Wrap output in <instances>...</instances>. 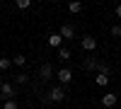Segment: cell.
<instances>
[{"instance_id": "18", "label": "cell", "mask_w": 121, "mask_h": 109, "mask_svg": "<svg viewBox=\"0 0 121 109\" xmlns=\"http://www.w3.org/2000/svg\"><path fill=\"white\" fill-rule=\"evenodd\" d=\"M3 109H19V104H17L15 100H7V102L3 104Z\"/></svg>"}, {"instance_id": "12", "label": "cell", "mask_w": 121, "mask_h": 109, "mask_svg": "<svg viewBox=\"0 0 121 109\" xmlns=\"http://www.w3.org/2000/svg\"><path fill=\"white\" fill-rule=\"evenodd\" d=\"M15 83H17V85H27V83H29V75H27V73H17V75H15Z\"/></svg>"}, {"instance_id": "17", "label": "cell", "mask_w": 121, "mask_h": 109, "mask_svg": "<svg viewBox=\"0 0 121 109\" xmlns=\"http://www.w3.org/2000/svg\"><path fill=\"white\" fill-rule=\"evenodd\" d=\"M10 63H12V58H0V70H7Z\"/></svg>"}, {"instance_id": "3", "label": "cell", "mask_w": 121, "mask_h": 109, "mask_svg": "<svg viewBox=\"0 0 121 109\" xmlns=\"http://www.w3.org/2000/svg\"><path fill=\"white\" fill-rule=\"evenodd\" d=\"M56 78H58V85H70L73 83V70H70V68H60V70L56 73Z\"/></svg>"}, {"instance_id": "11", "label": "cell", "mask_w": 121, "mask_h": 109, "mask_svg": "<svg viewBox=\"0 0 121 109\" xmlns=\"http://www.w3.org/2000/svg\"><path fill=\"white\" fill-rule=\"evenodd\" d=\"M12 63L19 65V68H24V65H27V56H24V53H17V56L12 58Z\"/></svg>"}, {"instance_id": "8", "label": "cell", "mask_w": 121, "mask_h": 109, "mask_svg": "<svg viewBox=\"0 0 121 109\" xmlns=\"http://www.w3.org/2000/svg\"><path fill=\"white\" fill-rule=\"evenodd\" d=\"M60 44H63V36H60L58 32L48 34V46H51V48H60Z\"/></svg>"}, {"instance_id": "6", "label": "cell", "mask_w": 121, "mask_h": 109, "mask_svg": "<svg viewBox=\"0 0 121 109\" xmlns=\"http://www.w3.org/2000/svg\"><path fill=\"white\" fill-rule=\"evenodd\" d=\"M99 102H102V107H104V109H114V104H116V95H114V92H107Z\"/></svg>"}, {"instance_id": "16", "label": "cell", "mask_w": 121, "mask_h": 109, "mask_svg": "<svg viewBox=\"0 0 121 109\" xmlns=\"http://www.w3.org/2000/svg\"><path fill=\"white\" fill-rule=\"evenodd\" d=\"M58 58H60V61H68V58H70V51L60 46V48H58Z\"/></svg>"}, {"instance_id": "2", "label": "cell", "mask_w": 121, "mask_h": 109, "mask_svg": "<svg viewBox=\"0 0 121 109\" xmlns=\"http://www.w3.org/2000/svg\"><path fill=\"white\" fill-rule=\"evenodd\" d=\"M0 95L5 97V102L7 100H15V97H17V87L12 83H0Z\"/></svg>"}, {"instance_id": "7", "label": "cell", "mask_w": 121, "mask_h": 109, "mask_svg": "<svg viewBox=\"0 0 121 109\" xmlns=\"http://www.w3.org/2000/svg\"><path fill=\"white\" fill-rule=\"evenodd\" d=\"M58 34L63 36V41H65V39H73V36H75V29L70 27V24H63V27L58 29Z\"/></svg>"}, {"instance_id": "4", "label": "cell", "mask_w": 121, "mask_h": 109, "mask_svg": "<svg viewBox=\"0 0 121 109\" xmlns=\"http://www.w3.org/2000/svg\"><path fill=\"white\" fill-rule=\"evenodd\" d=\"M53 75H56L53 65L51 63H41V68H39V78H41V80H51Z\"/></svg>"}, {"instance_id": "13", "label": "cell", "mask_w": 121, "mask_h": 109, "mask_svg": "<svg viewBox=\"0 0 121 109\" xmlns=\"http://www.w3.org/2000/svg\"><path fill=\"white\" fill-rule=\"evenodd\" d=\"M80 10H82V3H68V12H73V15H78Z\"/></svg>"}, {"instance_id": "14", "label": "cell", "mask_w": 121, "mask_h": 109, "mask_svg": "<svg viewBox=\"0 0 121 109\" xmlns=\"http://www.w3.org/2000/svg\"><path fill=\"white\" fill-rule=\"evenodd\" d=\"M97 73H107V75H112V68H109L107 63L99 61V63H97Z\"/></svg>"}, {"instance_id": "20", "label": "cell", "mask_w": 121, "mask_h": 109, "mask_svg": "<svg viewBox=\"0 0 121 109\" xmlns=\"http://www.w3.org/2000/svg\"><path fill=\"white\" fill-rule=\"evenodd\" d=\"M116 17L121 19V5H116Z\"/></svg>"}, {"instance_id": "9", "label": "cell", "mask_w": 121, "mask_h": 109, "mask_svg": "<svg viewBox=\"0 0 121 109\" xmlns=\"http://www.w3.org/2000/svg\"><path fill=\"white\" fill-rule=\"evenodd\" d=\"M109 80H112V78H109L107 73H97V75H95V83H97L99 87H107V85H109Z\"/></svg>"}, {"instance_id": "19", "label": "cell", "mask_w": 121, "mask_h": 109, "mask_svg": "<svg viewBox=\"0 0 121 109\" xmlns=\"http://www.w3.org/2000/svg\"><path fill=\"white\" fill-rule=\"evenodd\" d=\"M112 36H121V24H114L112 27Z\"/></svg>"}, {"instance_id": "10", "label": "cell", "mask_w": 121, "mask_h": 109, "mask_svg": "<svg viewBox=\"0 0 121 109\" xmlns=\"http://www.w3.org/2000/svg\"><path fill=\"white\" fill-rule=\"evenodd\" d=\"M97 63H99V61H95V58H90V56H87V58H85V63H82V68H85V70H97Z\"/></svg>"}, {"instance_id": "1", "label": "cell", "mask_w": 121, "mask_h": 109, "mask_svg": "<svg viewBox=\"0 0 121 109\" xmlns=\"http://www.w3.org/2000/svg\"><path fill=\"white\" fill-rule=\"evenodd\" d=\"M65 87L63 85H53V87H48V92H46V100L44 102H51V104H58V102H63L65 100Z\"/></svg>"}, {"instance_id": "15", "label": "cell", "mask_w": 121, "mask_h": 109, "mask_svg": "<svg viewBox=\"0 0 121 109\" xmlns=\"http://www.w3.org/2000/svg\"><path fill=\"white\" fill-rule=\"evenodd\" d=\"M19 10H29V7H32V0H17V3H15Z\"/></svg>"}, {"instance_id": "5", "label": "cell", "mask_w": 121, "mask_h": 109, "mask_svg": "<svg viewBox=\"0 0 121 109\" xmlns=\"http://www.w3.org/2000/svg\"><path fill=\"white\" fill-rule=\"evenodd\" d=\"M80 46H82V51L92 53L95 48H97V39H95V36H82V41H80Z\"/></svg>"}]
</instances>
